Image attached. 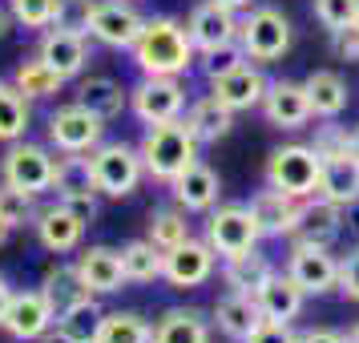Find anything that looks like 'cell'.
Instances as JSON below:
<instances>
[{
	"mask_svg": "<svg viewBox=\"0 0 359 343\" xmlns=\"http://www.w3.org/2000/svg\"><path fill=\"white\" fill-rule=\"evenodd\" d=\"M133 61L142 69V77H182L198 61V49L182 20L149 17L133 41Z\"/></svg>",
	"mask_w": 359,
	"mask_h": 343,
	"instance_id": "1",
	"label": "cell"
},
{
	"mask_svg": "<svg viewBox=\"0 0 359 343\" xmlns=\"http://www.w3.org/2000/svg\"><path fill=\"white\" fill-rule=\"evenodd\" d=\"M137 154L146 162L149 178L174 182L198 162V137H194L186 117H170V121L149 126L146 137H142V146H137Z\"/></svg>",
	"mask_w": 359,
	"mask_h": 343,
	"instance_id": "2",
	"label": "cell"
},
{
	"mask_svg": "<svg viewBox=\"0 0 359 343\" xmlns=\"http://www.w3.org/2000/svg\"><path fill=\"white\" fill-rule=\"evenodd\" d=\"M319 170H323V158L311 146H278L271 158H266V186H275L291 198H311L319 194Z\"/></svg>",
	"mask_w": 359,
	"mask_h": 343,
	"instance_id": "3",
	"label": "cell"
},
{
	"mask_svg": "<svg viewBox=\"0 0 359 343\" xmlns=\"http://www.w3.org/2000/svg\"><path fill=\"white\" fill-rule=\"evenodd\" d=\"M93 178H97V194L105 198H130L142 178H146V162L142 154L126 142H101L93 154Z\"/></svg>",
	"mask_w": 359,
	"mask_h": 343,
	"instance_id": "4",
	"label": "cell"
},
{
	"mask_svg": "<svg viewBox=\"0 0 359 343\" xmlns=\"http://www.w3.org/2000/svg\"><path fill=\"white\" fill-rule=\"evenodd\" d=\"M238 45L246 49V61H278L291 49V20L271 4L250 8L246 20H238Z\"/></svg>",
	"mask_w": 359,
	"mask_h": 343,
	"instance_id": "5",
	"label": "cell"
},
{
	"mask_svg": "<svg viewBox=\"0 0 359 343\" xmlns=\"http://www.w3.org/2000/svg\"><path fill=\"white\" fill-rule=\"evenodd\" d=\"M142 25H146V17L130 0H93L89 20H85V36H93L105 49H133Z\"/></svg>",
	"mask_w": 359,
	"mask_h": 343,
	"instance_id": "6",
	"label": "cell"
},
{
	"mask_svg": "<svg viewBox=\"0 0 359 343\" xmlns=\"http://www.w3.org/2000/svg\"><path fill=\"white\" fill-rule=\"evenodd\" d=\"M259 238L262 234H259V222H255L250 206H218V210H210V218H206V243H210L214 255H222V259H234V255L255 250Z\"/></svg>",
	"mask_w": 359,
	"mask_h": 343,
	"instance_id": "7",
	"label": "cell"
},
{
	"mask_svg": "<svg viewBox=\"0 0 359 343\" xmlns=\"http://www.w3.org/2000/svg\"><path fill=\"white\" fill-rule=\"evenodd\" d=\"M101 133H105V121L97 114H89L81 101L61 105L49 117V142L61 154H93L101 146Z\"/></svg>",
	"mask_w": 359,
	"mask_h": 343,
	"instance_id": "8",
	"label": "cell"
},
{
	"mask_svg": "<svg viewBox=\"0 0 359 343\" xmlns=\"http://www.w3.org/2000/svg\"><path fill=\"white\" fill-rule=\"evenodd\" d=\"M53 158L45 146H33V142H13L8 154H4V162H0V174L8 186H17V190H29V194H45L53 190Z\"/></svg>",
	"mask_w": 359,
	"mask_h": 343,
	"instance_id": "9",
	"label": "cell"
},
{
	"mask_svg": "<svg viewBox=\"0 0 359 343\" xmlns=\"http://www.w3.org/2000/svg\"><path fill=\"white\" fill-rule=\"evenodd\" d=\"M287 275L307 295H327L339 287V259L331 255V246L294 243L287 255Z\"/></svg>",
	"mask_w": 359,
	"mask_h": 343,
	"instance_id": "10",
	"label": "cell"
},
{
	"mask_svg": "<svg viewBox=\"0 0 359 343\" xmlns=\"http://www.w3.org/2000/svg\"><path fill=\"white\" fill-rule=\"evenodd\" d=\"M130 105L146 126L182 117V109H186V85L178 77H142V85L130 93Z\"/></svg>",
	"mask_w": 359,
	"mask_h": 343,
	"instance_id": "11",
	"label": "cell"
},
{
	"mask_svg": "<svg viewBox=\"0 0 359 343\" xmlns=\"http://www.w3.org/2000/svg\"><path fill=\"white\" fill-rule=\"evenodd\" d=\"M53 323H57V315H53L49 299H45L41 287H36V291H13L8 311H4V319H0V327L20 343H36Z\"/></svg>",
	"mask_w": 359,
	"mask_h": 343,
	"instance_id": "12",
	"label": "cell"
},
{
	"mask_svg": "<svg viewBox=\"0 0 359 343\" xmlns=\"http://www.w3.org/2000/svg\"><path fill=\"white\" fill-rule=\"evenodd\" d=\"M214 246L210 243H198V238H186V243H178L174 250H165V271L162 278L170 283V287H202L206 278L214 275Z\"/></svg>",
	"mask_w": 359,
	"mask_h": 343,
	"instance_id": "13",
	"label": "cell"
},
{
	"mask_svg": "<svg viewBox=\"0 0 359 343\" xmlns=\"http://www.w3.org/2000/svg\"><path fill=\"white\" fill-rule=\"evenodd\" d=\"M262 114L275 130H303L311 117V97L307 85L299 81H271L266 85V97H262Z\"/></svg>",
	"mask_w": 359,
	"mask_h": 343,
	"instance_id": "14",
	"label": "cell"
},
{
	"mask_svg": "<svg viewBox=\"0 0 359 343\" xmlns=\"http://www.w3.org/2000/svg\"><path fill=\"white\" fill-rule=\"evenodd\" d=\"M299 210H303V198L283 194L275 186H266L250 198V214L259 222V234H266V238H283V234L291 238L299 227Z\"/></svg>",
	"mask_w": 359,
	"mask_h": 343,
	"instance_id": "15",
	"label": "cell"
},
{
	"mask_svg": "<svg viewBox=\"0 0 359 343\" xmlns=\"http://www.w3.org/2000/svg\"><path fill=\"white\" fill-rule=\"evenodd\" d=\"M186 33H190L198 53L218 49V45L238 41V17L230 8H222L218 0H202L194 13H190V20H186Z\"/></svg>",
	"mask_w": 359,
	"mask_h": 343,
	"instance_id": "16",
	"label": "cell"
},
{
	"mask_svg": "<svg viewBox=\"0 0 359 343\" xmlns=\"http://www.w3.org/2000/svg\"><path fill=\"white\" fill-rule=\"evenodd\" d=\"M36 57H41L61 81H69V77H77L85 69V61H89V41H85V33H73V29H45Z\"/></svg>",
	"mask_w": 359,
	"mask_h": 343,
	"instance_id": "17",
	"label": "cell"
},
{
	"mask_svg": "<svg viewBox=\"0 0 359 343\" xmlns=\"http://www.w3.org/2000/svg\"><path fill=\"white\" fill-rule=\"evenodd\" d=\"M214 97L222 101V105H230L234 114H243V109H255V105H262V97H266V77H262L259 65H238L230 69V73H222V77H214Z\"/></svg>",
	"mask_w": 359,
	"mask_h": 343,
	"instance_id": "18",
	"label": "cell"
},
{
	"mask_svg": "<svg viewBox=\"0 0 359 343\" xmlns=\"http://www.w3.org/2000/svg\"><path fill=\"white\" fill-rule=\"evenodd\" d=\"M262 315L259 311V299L246 291H226L218 303H214V323H218V331L226 335V339L234 343H246L255 331L262 327Z\"/></svg>",
	"mask_w": 359,
	"mask_h": 343,
	"instance_id": "19",
	"label": "cell"
},
{
	"mask_svg": "<svg viewBox=\"0 0 359 343\" xmlns=\"http://www.w3.org/2000/svg\"><path fill=\"white\" fill-rule=\"evenodd\" d=\"M343 234V206L327 202V198L311 194L303 198V210H299V227H294V243H315V246H331Z\"/></svg>",
	"mask_w": 359,
	"mask_h": 343,
	"instance_id": "20",
	"label": "cell"
},
{
	"mask_svg": "<svg viewBox=\"0 0 359 343\" xmlns=\"http://www.w3.org/2000/svg\"><path fill=\"white\" fill-rule=\"evenodd\" d=\"M319 198L335 202V206H355L359 202V154L355 149H343L323 158L319 170Z\"/></svg>",
	"mask_w": 359,
	"mask_h": 343,
	"instance_id": "21",
	"label": "cell"
},
{
	"mask_svg": "<svg viewBox=\"0 0 359 343\" xmlns=\"http://www.w3.org/2000/svg\"><path fill=\"white\" fill-rule=\"evenodd\" d=\"M73 267H77V275H81L89 295H114V291H121V283H126L121 250H114V246H89V250L77 255Z\"/></svg>",
	"mask_w": 359,
	"mask_h": 343,
	"instance_id": "22",
	"label": "cell"
},
{
	"mask_svg": "<svg viewBox=\"0 0 359 343\" xmlns=\"http://www.w3.org/2000/svg\"><path fill=\"white\" fill-rule=\"evenodd\" d=\"M255 299H259V311L266 315V319H275V323H291V319H299V315H303L307 291H303V287H299L287 271H275V275H271L259 291H255Z\"/></svg>",
	"mask_w": 359,
	"mask_h": 343,
	"instance_id": "23",
	"label": "cell"
},
{
	"mask_svg": "<svg viewBox=\"0 0 359 343\" xmlns=\"http://www.w3.org/2000/svg\"><path fill=\"white\" fill-rule=\"evenodd\" d=\"M170 186H174V202H178L186 214H210L214 206H218V194H222L218 174L202 162H194L182 178L170 182Z\"/></svg>",
	"mask_w": 359,
	"mask_h": 343,
	"instance_id": "24",
	"label": "cell"
},
{
	"mask_svg": "<svg viewBox=\"0 0 359 343\" xmlns=\"http://www.w3.org/2000/svg\"><path fill=\"white\" fill-rule=\"evenodd\" d=\"M36 234H41V246H45V250L65 255V250H77V246H81L85 222L69 210L65 202H57V206L36 214Z\"/></svg>",
	"mask_w": 359,
	"mask_h": 343,
	"instance_id": "25",
	"label": "cell"
},
{
	"mask_svg": "<svg viewBox=\"0 0 359 343\" xmlns=\"http://www.w3.org/2000/svg\"><path fill=\"white\" fill-rule=\"evenodd\" d=\"M186 121H190V130H194L198 146H218V142L230 137V130H234V109L222 105L214 93H206V97H198L194 105H190Z\"/></svg>",
	"mask_w": 359,
	"mask_h": 343,
	"instance_id": "26",
	"label": "cell"
},
{
	"mask_svg": "<svg viewBox=\"0 0 359 343\" xmlns=\"http://www.w3.org/2000/svg\"><path fill=\"white\" fill-rule=\"evenodd\" d=\"M154 343H210V319L198 307H170L154 323Z\"/></svg>",
	"mask_w": 359,
	"mask_h": 343,
	"instance_id": "27",
	"label": "cell"
},
{
	"mask_svg": "<svg viewBox=\"0 0 359 343\" xmlns=\"http://www.w3.org/2000/svg\"><path fill=\"white\" fill-rule=\"evenodd\" d=\"M307 97H311V114L315 117H339L347 109V81H343L339 73H331V69H315L307 81Z\"/></svg>",
	"mask_w": 359,
	"mask_h": 343,
	"instance_id": "28",
	"label": "cell"
},
{
	"mask_svg": "<svg viewBox=\"0 0 359 343\" xmlns=\"http://www.w3.org/2000/svg\"><path fill=\"white\" fill-rule=\"evenodd\" d=\"M77 101H81L89 114H97L101 121H114V117H121V109L130 105V93H126L121 81H114V77H89V81H81V89H77Z\"/></svg>",
	"mask_w": 359,
	"mask_h": 343,
	"instance_id": "29",
	"label": "cell"
},
{
	"mask_svg": "<svg viewBox=\"0 0 359 343\" xmlns=\"http://www.w3.org/2000/svg\"><path fill=\"white\" fill-rule=\"evenodd\" d=\"M271 275H275V262L266 259V255H259V250H246V255L222 259V278H226L230 291H246V295H255Z\"/></svg>",
	"mask_w": 359,
	"mask_h": 343,
	"instance_id": "30",
	"label": "cell"
},
{
	"mask_svg": "<svg viewBox=\"0 0 359 343\" xmlns=\"http://www.w3.org/2000/svg\"><path fill=\"white\" fill-rule=\"evenodd\" d=\"M41 291H45V299H49V307H53L57 319H61L73 303H81L85 295H89L85 291V283H81V275H77V267H65V262H57V267L45 271Z\"/></svg>",
	"mask_w": 359,
	"mask_h": 343,
	"instance_id": "31",
	"label": "cell"
},
{
	"mask_svg": "<svg viewBox=\"0 0 359 343\" xmlns=\"http://www.w3.org/2000/svg\"><path fill=\"white\" fill-rule=\"evenodd\" d=\"M53 190H57V198L97 194L93 158H85V154H65V158H57V166H53Z\"/></svg>",
	"mask_w": 359,
	"mask_h": 343,
	"instance_id": "32",
	"label": "cell"
},
{
	"mask_svg": "<svg viewBox=\"0 0 359 343\" xmlns=\"http://www.w3.org/2000/svg\"><path fill=\"white\" fill-rule=\"evenodd\" d=\"M121 271H126V283H154L165 271V250H158L149 238H137L121 246Z\"/></svg>",
	"mask_w": 359,
	"mask_h": 343,
	"instance_id": "33",
	"label": "cell"
},
{
	"mask_svg": "<svg viewBox=\"0 0 359 343\" xmlns=\"http://www.w3.org/2000/svg\"><path fill=\"white\" fill-rule=\"evenodd\" d=\"M93 343H154V327L137 311H105Z\"/></svg>",
	"mask_w": 359,
	"mask_h": 343,
	"instance_id": "34",
	"label": "cell"
},
{
	"mask_svg": "<svg viewBox=\"0 0 359 343\" xmlns=\"http://www.w3.org/2000/svg\"><path fill=\"white\" fill-rule=\"evenodd\" d=\"M186 238H190V222H186L182 206H158V210H149V243L158 246V250H174Z\"/></svg>",
	"mask_w": 359,
	"mask_h": 343,
	"instance_id": "35",
	"label": "cell"
},
{
	"mask_svg": "<svg viewBox=\"0 0 359 343\" xmlns=\"http://www.w3.org/2000/svg\"><path fill=\"white\" fill-rule=\"evenodd\" d=\"M13 85H17V93H25V97L33 101V97H49V93H57L65 81H61V77H57L41 57H29V61H20Z\"/></svg>",
	"mask_w": 359,
	"mask_h": 343,
	"instance_id": "36",
	"label": "cell"
},
{
	"mask_svg": "<svg viewBox=\"0 0 359 343\" xmlns=\"http://www.w3.org/2000/svg\"><path fill=\"white\" fill-rule=\"evenodd\" d=\"M101 319H105V311L97 307V295H85L81 303H73V307L57 319V323L65 327V331H73L81 343H93V335H97Z\"/></svg>",
	"mask_w": 359,
	"mask_h": 343,
	"instance_id": "37",
	"label": "cell"
},
{
	"mask_svg": "<svg viewBox=\"0 0 359 343\" xmlns=\"http://www.w3.org/2000/svg\"><path fill=\"white\" fill-rule=\"evenodd\" d=\"M29 130V97L17 93V85L0 101V142H20Z\"/></svg>",
	"mask_w": 359,
	"mask_h": 343,
	"instance_id": "38",
	"label": "cell"
},
{
	"mask_svg": "<svg viewBox=\"0 0 359 343\" xmlns=\"http://www.w3.org/2000/svg\"><path fill=\"white\" fill-rule=\"evenodd\" d=\"M8 13L25 29H53L57 13H61V0H8Z\"/></svg>",
	"mask_w": 359,
	"mask_h": 343,
	"instance_id": "39",
	"label": "cell"
},
{
	"mask_svg": "<svg viewBox=\"0 0 359 343\" xmlns=\"http://www.w3.org/2000/svg\"><path fill=\"white\" fill-rule=\"evenodd\" d=\"M311 13L327 33H339L359 20V0H311Z\"/></svg>",
	"mask_w": 359,
	"mask_h": 343,
	"instance_id": "40",
	"label": "cell"
},
{
	"mask_svg": "<svg viewBox=\"0 0 359 343\" xmlns=\"http://www.w3.org/2000/svg\"><path fill=\"white\" fill-rule=\"evenodd\" d=\"M0 218H4L13 230L25 227V222L33 218V194H29V190H17V186H8V182H0Z\"/></svg>",
	"mask_w": 359,
	"mask_h": 343,
	"instance_id": "41",
	"label": "cell"
},
{
	"mask_svg": "<svg viewBox=\"0 0 359 343\" xmlns=\"http://www.w3.org/2000/svg\"><path fill=\"white\" fill-rule=\"evenodd\" d=\"M198 61H202V73H206V77H222V73H230V69H238L246 61V49L243 45H238V41H230V45H218V49H206L202 53V57H198Z\"/></svg>",
	"mask_w": 359,
	"mask_h": 343,
	"instance_id": "42",
	"label": "cell"
},
{
	"mask_svg": "<svg viewBox=\"0 0 359 343\" xmlns=\"http://www.w3.org/2000/svg\"><path fill=\"white\" fill-rule=\"evenodd\" d=\"M311 149H315L319 158L343 154V149H351V130H343V126H335V117H327V126H319V130H315Z\"/></svg>",
	"mask_w": 359,
	"mask_h": 343,
	"instance_id": "43",
	"label": "cell"
},
{
	"mask_svg": "<svg viewBox=\"0 0 359 343\" xmlns=\"http://www.w3.org/2000/svg\"><path fill=\"white\" fill-rule=\"evenodd\" d=\"M89 4H93V0H61V13H57V29H73V33H85V20H89Z\"/></svg>",
	"mask_w": 359,
	"mask_h": 343,
	"instance_id": "44",
	"label": "cell"
},
{
	"mask_svg": "<svg viewBox=\"0 0 359 343\" xmlns=\"http://www.w3.org/2000/svg\"><path fill=\"white\" fill-rule=\"evenodd\" d=\"M335 36V57L339 61H347V65H359V20L355 25H347V29H339Z\"/></svg>",
	"mask_w": 359,
	"mask_h": 343,
	"instance_id": "45",
	"label": "cell"
},
{
	"mask_svg": "<svg viewBox=\"0 0 359 343\" xmlns=\"http://www.w3.org/2000/svg\"><path fill=\"white\" fill-rule=\"evenodd\" d=\"M246 343H299V335L291 331V323H275V319H262V327L250 335Z\"/></svg>",
	"mask_w": 359,
	"mask_h": 343,
	"instance_id": "46",
	"label": "cell"
},
{
	"mask_svg": "<svg viewBox=\"0 0 359 343\" xmlns=\"http://www.w3.org/2000/svg\"><path fill=\"white\" fill-rule=\"evenodd\" d=\"M339 291L347 295V299H355V303H359V246L339 262Z\"/></svg>",
	"mask_w": 359,
	"mask_h": 343,
	"instance_id": "47",
	"label": "cell"
},
{
	"mask_svg": "<svg viewBox=\"0 0 359 343\" xmlns=\"http://www.w3.org/2000/svg\"><path fill=\"white\" fill-rule=\"evenodd\" d=\"M61 202H65L69 210L81 218L85 227H89V222L97 218V194H69V198H61Z\"/></svg>",
	"mask_w": 359,
	"mask_h": 343,
	"instance_id": "48",
	"label": "cell"
},
{
	"mask_svg": "<svg viewBox=\"0 0 359 343\" xmlns=\"http://www.w3.org/2000/svg\"><path fill=\"white\" fill-rule=\"evenodd\" d=\"M299 343H347V335L331 331V327H311V331L299 335Z\"/></svg>",
	"mask_w": 359,
	"mask_h": 343,
	"instance_id": "49",
	"label": "cell"
},
{
	"mask_svg": "<svg viewBox=\"0 0 359 343\" xmlns=\"http://www.w3.org/2000/svg\"><path fill=\"white\" fill-rule=\"evenodd\" d=\"M36 343H81V339H77L73 331H65V327L57 323V327H49V331H45V335H41Z\"/></svg>",
	"mask_w": 359,
	"mask_h": 343,
	"instance_id": "50",
	"label": "cell"
},
{
	"mask_svg": "<svg viewBox=\"0 0 359 343\" xmlns=\"http://www.w3.org/2000/svg\"><path fill=\"white\" fill-rule=\"evenodd\" d=\"M8 299H13V287H8V278L0 275V319H4V311H8Z\"/></svg>",
	"mask_w": 359,
	"mask_h": 343,
	"instance_id": "51",
	"label": "cell"
},
{
	"mask_svg": "<svg viewBox=\"0 0 359 343\" xmlns=\"http://www.w3.org/2000/svg\"><path fill=\"white\" fill-rule=\"evenodd\" d=\"M218 4H222V8H230V13H243V8H250V4H255V0H218Z\"/></svg>",
	"mask_w": 359,
	"mask_h": 343,
	"instance_id": "52",
	"label": "cell"
},
{
	"mask_svg": "<svg viewBox=\"0 0 359 343\" xmlns=\"http://www.w3.org/2000/svg\"><path fill=\"white\" fill-rule=\"evenodd\" d=\"M8 29H13V13H8V8H0V41L8 36Z\"/></svg>",
	"mask_w": 359,
	"mask_h": 343,
	"instance_id": "53",
	"label": "cell"
},
{
	"mask_svg": "<svg viewBox=\"0 0 359 343\" xmlns=\"http://www.w3.org/2000/svg\"><path fill=\"white\" fill-rule=\"evenodd\" d=\"M8 234H13V227H8V222L0 218V246H4V238H8Z\"/></svg>",
	"mask_w": 359,
	"mask_h": 343,
	"instance_id": "54",
	"label": "cell"
},
{
	"mask_svg": "<svg viewBox=\"0 0 359 343\" xmlns=\"http://www.w3.org/2000/svg\"><path fill=\"white\" fill-rule=\"evenodd\" d=\"M351 149L359 154V126H351Z\"/></svg>",
	"mask_w": 359,
	"mask_h": 343,
	"instance_id": "55",
	"label": "cell"
},
{
	"mask_svg": "<svg viewBox=\"0 0 359 343\" xmlns=\"http://www.w3.org/2000/svg\"><path fill=\"white\" fill-rule=\"evenodd\" d=\"M347 343H359V323L351 327V331H347Z\"/></svg>",
	"mask_w": 359,
	"mask_h": 343,
	"instance_id": "56",
	"label": "cell"
},
{
	"mask_svg": "<svg viewBox=\"0 0 359 343\" xmlns=\"http://www.w3.org/2000/svg\"><path fill=\"white\" fill-rule=\"evenodd\" d=\"M8 89H13V85H8V81H0V101H4V93H8Z\"/></svg>",
	"mask_w": 359,
	"mask_h": 343,
	"instance_id": "57",
	"label": "cell"
}]
</instances>
